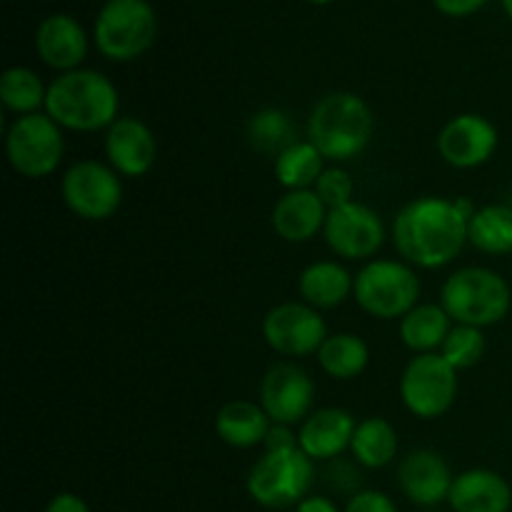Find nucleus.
Instances as JSON below:
<instances>
[{
  "mask_svg": "<svg viewBox=\"0 0 512 512\" xmlns=\"http://www.w3.org/2000/svg\"><path fill=\"white\" fill-rule=\"evenodd\" d=\"M325 170V158L310 140H298L275 158V178L285 190H313Z\"/></svg>",
  "mask_w": 512,
  "mask_h": 512,
  "instance_id": "nucleus-27",
  "label": "nucleus"
},
{
  "mask_svg": "<svg viewBox=\"0 0 512 512\" xmlns=\"http://www.w3.org/2000/svg\"><path fill=\"white\" fill-rule=\"evenodd\" d=\"M318 363L328 378L353 380L363 375L365 368H368L370 348L355 333L328 335L318 350Z\"/></svg>",
  "mask_w": 512,
  "mask_h": 512,
  "instance_id": "nucleus-25",
  "label": "nucleus"
},
{
  "mask_svg": "<svg viewBox=\"0 0 512 512\" xmlns=\"http://www.w3.org/2000/svg\"><path fill=\"white\" fill-rule=\"evenodd\" d=\"M468 243V218L455 208V200H410L393 220V245L408 265L438 270L450 265Z\"/></svg>",
  "mask_w": 512,
  "mask_h": 512,
  "instance_id": "nucleus-1",
  "label": "nucleus"
},
{
  "mask_svg": "<svg viewBox=\"0 0 512 512\" xmlns=\"http://www.w3.org/2000/svg\"><path fill=\"white\" fill-rule=\"evenodd\" d=\"M498 140V128L485 115L463 113L443 125L438 135V153L453 168L473 170L493 158Z\"/></svg>",
  "mask_w": 512,
  "mask_h": 512,
  "instance_id": "nucleus-14",
  "label": "nucleus"
},
{
  "mask_svg": "<svg viewBox=\"0 0 512 512\" xmlns=\"http://www.w3.org/2000/svg\"><path fill=\"white\" fill-rule=\"evenodd\" d=\"M485 345L488 343H485L483 330L473 328V325H455L445 338L440 355L460 373V370L475 368L483 360Z\"/></svg>",
  "mask_w": 512,
  "mask_h": 512,
  "instance_id": "nucleus-30",
  "label": "nucleus"
},
{
  "mask_svg": "<svg viewBox=\"0 0 512 512\" xmlns=\"http://www.w3.org/2000/svg\"><path fill=\"white\" fill-rule=\"evenodd\" d=\"M65 153L63 128L48 113L20 115L5 133V155L23 178L40 180L60 168Z\"/></svg>",
  "mask_w": 512,
  "mask_h": 512,
  "instance_id": "nucleus-8",
  "label": "nucleus"
},
{
  "mask_svg": "<svg viewBox=\"0 0 512 512\" xmlns=\"http://www.w3.org/2000/svg\"><path fill=\"white\" fill-rule=\"evenodd\" d=\"M448 503L453 512H508L512 488L495 470L473 468L455 475Z\"/></svg>",
  "mask_w": 512,
  "mask_h": 512,
  "instance_id": "nucleus-19",
  "label": "nucleus"
},
{
  "mask_svg": "<svg viewBox=\"0 0 512 512\" xmlns=\"http://www.w3.org/2000/svg\"><path fill=\"white\" fill-rule=\"evenodd\" d=\"M453 320L440 303H418L400 318V340L415 355L440 353L445 338L453 330Z\"/></svg>",
  "mask_w": 512,
  "mask_h": 512,
  "instance_id": "nucleus-23",
  "label": "nucleus"
},
{
  "mask_svg": "<svg viewBox=\"0 0 512 512\" xmlns=\"http://www.w3.org/2000/svg\"><path fill=\"white\" fill-rule=\"evenodd\" d=\"M373 110L360 95L330 93L315 103L308 118V140L323 153L325 160L345 163L368 148L373 138Z\"/></svg>",
  "mask_w": 512,
  "mask_h": 512,
  "instance_id": "nucleus-3",
  "label": "nucleus"
},
{
  "mask_svg": "<svg viewBox=\"0 0 512 512\" xmlns=\"http://www.w3.org/2000/svg\"><path fill=\"white\" fill-rule=\"evenodd\" d=\"M503 8H505V13H508L510 20H512V0H503Z\"/></svg>",
  "mask_w": 512,
  "mask_h": 512,
  "instance_id": "nucleus-37",
  "label": "nucleus"
},
{
  "mask_svg": "<svg viewBox=\"0 0 512 512\" xmlns=\"http://www.w3.org/2000/svg\"><path fill=\"white\" fill-rule=\"evenodd\" d=\"M265 450H290V448H300L298 445V435L290 430V425H270L268 435H265Z\"/></svg>",
  "mask_w": 512,
  "mask_h": 512,
  "instance_id": "nucleus-33",
  "label": "nucleus"
},
{
  "mask_svg": "<svg viewBox=\"0 0 512 512\" xmlns=\"http://www.w3.org/2000/svg\"><path fill=\"white\" fill-rule=\"evenodd\" d=\"M248 140L255 153L278 158L283 150L298 143V130H295L293 118L285 110L263 108L248 120Z\"/></svg>",
  "mask_w": 512,
  "mask_h": 512,
  "instance_id": "nucleus-28",
  "label": "nucleus"
},
{
  "mask_svg": "<svg viewBox=\"0 0 512 512\" xmlns=\"http://www.w3.org/2000/svg\"><path fill=\"white\" fill-rule=\"evenodd\" d=\"M248 493L270 510L300 505L315 485V460L300 448L265 450L248 473Z\"/></svg>",
  "mask_w": 512,
  "mask_h": 512,
  "instance_id": "nucleus-5",
  "label": "nucleus"
},
{
  "mask_svg": "<svg viewBox=\"0 0 512 512\" xmlns=\"http://www.w3.org/2000/svg\"><path fill=\"white\" fill-rule=\"evenodd\" d=\"M400 398L415 418H443L458 398V370L440 353L415 355L400 378Z\"/></svg>",
  "mask_w": 512,
  "mask_h": 512,
  "instance_id": "nucleus-9",
  "label": "nucleus"
},
{
  "mask_svg": "<svg viewBox=\"0 0 512 512\" xmlns=\"http://www.w3.org/2000/svg\"><path fill=\"white\" fill-rule=\"evenodd\" d=\"M468 243L488 255L512 253V205L490 203L468 220Z\"/></svg>",
  "mask_w": 512,
  "mask_h": 512,
  "instance_id": "nucleus-26",
  "label": "nucleus"
},
{
  "mask_svg": "<svg viewBox=\"0 0 512 512\" xmlns=\"http://www.w3.org/2000/svg\"><path fill=\"white\" fill-rule=\"evenodd\" d=\"M315 193L320 195V200L325 203V208L333 210L340 208V205L350 203L355 193V183L350 178V173L340 165H333V168H325L323 175L315 183Z\"/></svg>",
  "mask_w": 512,
  "mask_h": 512,
  "instance_id": "nucleus-31",
  "label": "nucleus"
},
{
  "mask_svg": "<svg viewBox=\"0 0 512 512\" xmlns=\"http://www.w3.org/2000/svg\"><path fill=\"white\" fill-rule=\"evenodd\" d=\"M0 100L5 110L20 115H33L45 110L48 88L43 85L40 75L30 68H8L0 78Z\"/></svg>",
  "mask_w": 512,
  "mask_h": 512,
  "instance_id": "nucleus-29",
  "label": "nucleus"
},
{
  "mask_svg": "<svg viewBox=\"0 0 512 512\" xmlns=\"http://www.w3.org/2000/svg\"><path fill=\"white\" fill-rule=\"evenodd\" d=\"M323 235L338 258L370 260L383 248L385 225L370 205L350 200L340 208L328 210Z\"/></svg>",
  "mask_w": 512,
  "mask_h": 512,
  "instance_id": "nucleus-12",
  "label": "nucleus"
},
{
  "mask_svg": "<svg viewBox=\"0 0 512 512\" xmlns=\"http://www.w3.org/2000/svg\"><path fill=\"white\" fill-rule=\"evenodd\" d=\"M105 158L123 178H143L153 170L158 143L148 125L133 115H120L105 133Z\"/></svg>",
  "mask_w": 512,
  "mask_h": 512,
  "instance_id": "nucleus-15",
  "label": "nucleus"
},
{
  "mask_svg": "<svg viewBox=\"0 0 512 512\" xmlns=\"http://www.w3.org/2000/svg\"><path fill=\"white\" fill-rule=\"evenodd\" d=\"M453 470L435 450L420 448L405 455L398 465V485L405 498L423 508H433L448 500L453 488Z\"/></svg>",
  "mask_w": 512,
  "mask_h": 512,
  "instance_id": "nucleus-16",
  "label": "nucleus"
},
{
  "mask_svg": "<svg viewBox=\"0 0 512 512\" xmlns=\"http://www.w3.org/2000/svg\"><path fill=\"white\" fill-rule=\"evenodd\" d=\"M65 208L83 220H108L123 203V183L110 165L100 160H78L60 180Z\"/></svg>",
  "mask_w": 512,
  "mask_h": 512,
  "instance_id": "nucleus-10",
  "label": "nucleus"
},
{
  "mask_svg": "<svg viewBox=\"0 0 512 512\" xmlns=\"http://www.w3.org/2000/svg\"><path fill=\"white\" fill-rule=\"evenodd\" d=\"M263 338L278 355L308 358L318 355L320 345L328 338V325L313 305L288 300L265 313Z\"/></svg>",
  "mask_w": 512,
  "mask_h": 512,
  "instance_id": "nucleus-11",
  "label": "nucleus"
},
{
  "mask_svg": "<svg viewBox=\"0 0 512 512\" xmlns=\"http://www.w3.org/2000/svg\"><path fill=\"white\" fill-rule=\"evenodd\" d=\"M433 3L440 13L450 15V18H465V15H473L475 10L483 8L488 0H433Z\"/></svg>",
  "mask_w": 512,
  "mask_h": 512,
  "instance_id": "nucleus-34",
  "label": "nucleus"
},
{
  "mask_svg": "<svg viewBox=\"0 0 512 512\" xmlns=\"http://www.w3.org/2000/svg\"><path fill=\"white\" fill-rule=\"evenodd\" d=\"M118 108V88L98 70H68L48 85L45 113L63 130L73 133L108 130L118 120Z\"/></svg>",
  "mask_w": 512,
  "mask_h": 512,
  "instance_id": "nucleus-2",
  "label": "nucleus"
},
{
  "mask_svg": "<svg viewBox=\"0 0 512 512\" xmlns=\"http://www.w3.org/2000/svg\"><path fill=\"white\" fill-rule=\"evenodd\" d=\"M353 298L378 320L403 318L418 305L420 278L400 260H368L355 275Z\"/></svg>",
  "mask_w": 512,
  "mask_h": 512,
  "instance_id": "nucleus-6",
  "label": "nucleus"
},
{
  "mask_svg": "<svg viewBox=\"0 0 512 512\" xmlns=\"http://www.w3.org/2000/svg\"><path fill=\"white\" fill-rule=\"evenodd\" d=\"M273 420L263 410V405L253 400H230L215 415V433L225 445L238 450L255 448L265 443Z\"/></svg>",
  "mask_w": 512,
  "mask_h": 512,
  "instance_id": "nucleus-21",
  "label": "nucleus"
},
{
  "mask_svg": "<svg viewBox=\"0 0 512 512\" xmlns=\"http://www.w3.org/2000/svg\"><path fill=\"white\" fill-rule=\"evenodd\" d=\"M35 50L45 65L68 73V70H78V65L88 55V35L83 25L70 15H50L38 25Z\"/></svg>",
  "mask_w": 512,
  "mask_h": 512,
  "instance_id": "nucleus-18",
  "label": "nucleus"
},
{
  "mask_svg": "<svg viewBox=\"0 0 512 512\" xmlns=\"http://www.w3.org/2000/svg\"><path fill=\"white\" fill-rule=\"evenodd\" d=\"M440 305L450 320L473 328H490L508 318L512 290L508 280L490 268H460L450 275L440 290Z\"/></svg>",
  "mask_w": 512,
  "mask_h": 512,
  "instance_id": "nucleus-4",
  "label": "nucleus"
},
{
  "mask_svg": "<svg viewBox=\"0 0 512 512\" xmlns=\"http://www.w3.org/2000/svg\"><path fill=\"white\" fill-rule=\"evenodd\" d=\"M328 220V208L315 190H290L275 203L270 223L288 243H308Z\"/></svg>",
  "mask_w": 512,
  "mask_h": 512,
  "instance_id": "nucleus-20",
  "label": "nucleus"
},
{
  "mask_svg": "<svg viewBox=\"0 0 512 512\" xmlns=\"http://www.w3.org/2000/svg\"><path fill=\"white\" fill-rule=\"evenodd\" d=\"M355 428H358V420H355V415L348 413V410H313V413L300 423L298 445L308 458L315 460V463H320V460H335L350 448Z\"/></svg>",
  "mask_w": 512,
  "mask_h": 512,
  "instance_id": "nucleus-17",
  "label": "nucleus"
},
{
  "mask_svg": "<svg viewBox=\"0 0 512 512\" xmlns=\"http://www.w3.org/2000/svg\"><path fill=\"white\" fill-rule=\"evenodd\" d=\"M158 18L148 0H108L95 18V45L108 60L140 58L153 45Z\"/></svg>",
  "mask_w": 512,
  "mask_h": 512,
  "instance_id": "nucleus-7",
  "label": "nucleus"
},
{
  "mask_svg": "<svg viewBox=\"0 0 512 512\" xmlns=\"http://www.w3.org/2000/svg\"><path fill=\"white\" fill-rule=\"evenodd\" d=\"M295 512H340V508L325 495H308L303 503L295 505Z\"/></svg>",
  "mask_w": 512,
  "mask_h": 512,
  "instance_id": "nucleus-36",
  "label": "nucleus"
},
{
  "mask_svg": "<svg viewBox=\"0 0 512 512\" xmlns=\"http://www.w3.org/2000/svg\"><path fill=\"white\" fill-rule=\"evenodd\" d=\"M343 512H400L395 500L380 490H358L350 495L348 505Z\"/></svg>",
  "mask_w": 512,
  "mask_h": 512,
  "instance_id": "nucleus-32",
  "label": "nucleus"
},
{
  "mask_svg": "<svg viewBox=\"0 0 512 512\" xmlns=\"http://www.w3.org/2000/svg\"><path fill=\"white\" fill-rule=\"evenodd\" d=\"M355 275L348 273V268L335 260H318L310 263L300 273L298 290L303 303L313 305L315 310H330L343 305L353 295Z\"/></svg>",
  "mask_w": 512,
  "mask_h": 512,
  "instance_id": "nucleus-22",
  "label": "nucleus"
},
{
  "mask_svg": "<svg viewBox=\"0 0 512 512\" xmlns=\"http://www.w3.org/2000/svg\"><path fill=\"white\" fill-rule=\"evenodd\" d=\"M315 383L300 365L275 363L260 380V405L278 425H298L313 413Z\"/></svg>",
  "mask_w": 512,
  "mask_h": 512,
  "instance_id": "nucleus-13",
  "label": "nucleus"
},
{
  "mask_svg": "<svg viewBox=\"0 0 512 512\" xmlns=\"http://www.w3.org/2000/svg\"><path fill=\"white\" fill-rule=\"evenodd\" d=\"M398 450L400 438L395 433L393 423L378 418V415L360 420L358 428H355L353 443H350V453H353L355 463L368 470L388 468L398 458Z\"/></svg>",
  "mask_w": 512,
  "mask_h": 512,
  "instance_id": "nucleus-24",
  "label": "nucleus"
},
{
  "mask_svg": "<svg viewBox=\"0 0 512 512\" xmlns=\"http://www.w3.org/2000/svg\"><path fill=\"white\" fill-rule=\"evenodd\" d=\"M308 3H315V5H328V3H333V0H308Z\"/></svg>",
  "mask_w": 512,
  "mask_h": 512,
  "instance_id": "nucleus-38",
  "label": "nucleus"
},
{
  "mask_svg": "<svg viewBox=\"0 0 512 512\" xmlns=\"http://www.w3.org/2000/svg\"><path fill=\"white\" fill-rule=\"evenodd\" d=\"M45 512H90L88 503L75 493H58L48 503Z\"/></svg>",
  "mask_w": 512,
  "mask_h": 512,
  "instance_id": "nucleus-35",
  "label": "nucleus"
}]
</instances>
